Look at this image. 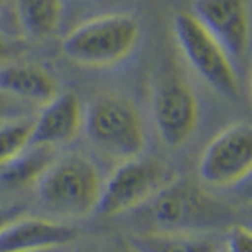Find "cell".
<instances>
[{
  "label": "cell",
  "mask_w": 252,
  "mask_h": 252,
  "mask_svg": "<svg viewBox=\"0 0 252 252\" xmlns=\"http://www.w3.org/2000/svg\"><path fill=\"white\" fill-rule=\"evenodd\" d=\"M102 178L92 159L82 155L55 158L36 181L39 203L54 216L82 218L96 210Z\"/></svg>",
  "instance_id": "6da1fadb"
},
{
  "label": "cell",
  "mask_w": 252,
  "mask_h": 252,
  "mask_svg": "<svg viewBox=\"0 0 252 252\" xmlns=\"http://www.w3.org/2000/svg\"><path fill=\"white\" fill-rule=\"evenodd\" d=\"M137 210L150 225L165 233L189 235L220 227L228 219L227 208L203 189L175 178Z\"/></svg>",
  "instance_id": "7a4b0ae2"
},
{
  "label": "cell",
  "mask_w": 252,
  "mask_h": 252,
  "mask_svg": "<svg viewBox=\"0 0 252 252\" xmlns=\"http://www.w3.org/2000/svg\"><path fill=\"white\" fill-rule=\"evenodd\" d=\"M139 35V22L131 14H102L74 27L62 39L60 49L77 65L110 66L134 51Z\"/></svg>",
  "instance_id": "3957f363"
},
{
  "label": "cell",
  "mask_w": 252,
  "mask_h": 252,
  "mask_svg": "<svg viewBox=\"0 0 252 252\" xmlns=\"http://www.w3.org/2000/svg\"><path fill=\"white\" fill-rule=\"evenodd\" d=\"M87 139L117 159L137 158L145 148V131L136 104L120 94L94 98L82 117Z\"/></svg>",
  "instance_id": "277c9868"
},
{
  "label": "cell",
  "mask_w": 252,
  "mask_h": 252,
  "mask_svg": "<svg viewBox=\"0 0 252 252\" xmlns=\"http://www.w3.org/2000/svg\"><path fill=\"white\" fill-rule=\"evenodd\" d=\"M173 33L188 63L211 89L230 98L238 94V74L232 59L192 13L180 11L175 16Z\"/></svg>",
  "instance_id": "5b68a950"
},
{
  "label": "cell",
  "mask_w": 252,
  "mask_h": 252,
  "mask_svg": "<svg viewBox=\"0 0 252 252\" xmlns=\"http://www.w3.org/2000/svg\"><path fill=\"white\" fill-rule=\"evenodd\" d=\"M173 180L165 164L153 158L123 161L102 183L96 210L102 216H117L142 207Z\"/></svg>",
  "instance_id": "8992f818"
},
{
  "label": "cell",
  "mask_w": 252,
  "mask_h": 252,
  "mask_svg": "<svg viewBox=\"0 0 252 252\" xmlns=\"http://www.w3.org/2000/svg\"><path fill=\"white\" fill-rule=\"evenodd\" d=\"M153 118L161 139L169 147H180L192 136L199 123V101L177 71H165L153 92Z\"/></svg>",
  "instance_id": "52a82bcc"
},
{
  "label": "cell",
  "mask_w": 252,
  "mask_h": 252,
  "mask_svg": "<svg viewBox=\"0 0 252 252\" xmlns=\"http://www.w3.org/2000/svg\"><path fill=\"white\" fill-rule=\"evenodd\" d=\"M252 169V128L248 123L227 126L203 150L199 175L211 186L240 183Z\"/></svg>",
  "instance_id": "ba28073f"
},
{
  "label": "cell",
  "mask_w": 252,
  "mask_h": 252,
  "mask_svg": "<svg viewBox=\"0 0 252 252\" xmlns=\"http://www.w3.org/2000/svg\"><path fill=\"white\" fill-rule=\"evenodd\" d=\"M192 14L232 60H244L249 51L248 0H194Z\"/></svg>",
  "instance_id": "9c48e42d"
},
{
  "label": "cell",
  "mask_w": 252,
  "mask_h": 252,
  "mask_svg": "<svg viewBox=\"0 0 252 252\" xmlns=\"http://www.w3.org/2000/svg\"><path fill=\"white\" fill-rule=\"evenodd\" d=\"M77 230L68 224L24 215L0 230V252H41L68 246Z\"/></svg>",
  "instance_id": "30bf717a"
},
{
  "label": "cell",
  "mask_w": 252,
  "mask_h": 252,
  "mask_svg": "<svg viewBox=\"0 0 252 252\" xmlns=\"http://www.w3.org/2000/svg\"><path fill=\"white\" fill-rule=\"evenodd\" d=\"M82 107L74 93L57 94L46 102L43 110L33 120L30 145L65 144L77 136L82 128Z\"/></svg>",
  "instance_id": "8fae6325"
},
{
  "label": "cell",
  "mask_w": 252,
  "mask_h": 252,
  "mask_svg": "<svg viewBox=\"0 0 252 252\" xmlns=\"http://www.w3.org/2000/svg\"><path fill=\"white\" fill-rule=\"evenodd\" d=\"M0 92L18 101L46 104L57 96V84L44 68L35 63L0 65Z\"/></svg>",
  "instance_id": "7c38bea8"
},
{
  "label": "cell",
  "mask_w": 252,
  "mask_h": 252,
  "mask_svg": "<svg viewBox=\"0 0 252 252\" xmlns=\"http://www.w3.org/2000/svg\"><path fill=\"white\" fill-rule=\"evenodd\" d=\"M55 150L49 145H29L11 161L0 165V186L21 189L36 185L43 173L55 161Z\"/></svg>",
  "instance_id": "4fadbf2b"
},
{
  "label": "cell",
  "mask_w": 252,
  "mask_h": 252,
  "mask_svg": "<svg viewBox=\"0 0 252 252\" xmlns=\"http://www.w3.org/2000/svg\"><path fill=\"white\" fill-rule=\"evenodd\" d=\"M16 13L24 30L44 38L57 32L62 19V0H14Z\"/></svg>",
  "instance_id": "5bb4252c"
},
{
  "label": "cell",
  "mask_w": 252,
  "mask_h": 252,
  "mask_svg": "<svg viewBox=\"0 0 252 252\" xmlns=\"http://www.w3.org/2000/svg\"><path fill=\"white\" fill-rule=\"evenodd\" d=\"M128 243L137 252H215V244L181 233L152 232L134 235Z\"/></svg>",
  "instance_id": "9a60e30c"
},
{
  "label": "cell",
  "mask_w": 252,
  "mask_h": 252,
  "mask_svg": "<svg viewBox=\"0 0 252 252\" xmlns=\"http://www.w3.org/2000/svg\"><path fill=\"white\" fill-rule=\"evenodd\" d=\"M33 120L26 117L0 123V165L11 161L30 145Z\"/></svg>",
  "instance_id": "2e32d148"
},
{
  "label": "cell",
  "mask_w": 252,
  "mask_h": 252,
  "mask_svg": "<svg viewBox=\"0 0 252 252\" xmlns=\"http://www.w3.org/2000/svg\"><path fill=\"white\" fill-rule=\"evenodd\" d=\"M227 252H252L251 230L243 225H233L227 235Z\"/></svg>",
  "instance_id": "e0dca14e"
},
{
  "label": "cell",
  "mask_w": 252,
  "mask_h": 252,
  "mask_svg": "<svg viewBox=\"0 0 252 252\" xmlns=\"http://www.w3.org/2000/svg\"><path fill=\"white\" fill-rule=\"evenodd\" d=\"M19 117L22 115L19 110L18 99H14L0 92V123L13 120V118H19Z\"/></svg>",
  "instance_id": "ac0fdd59"
},
{
  "label": "cell",
  "mask_w": 252,
  "mask_h": 252,
  "mask_svg": "<svg viewBox=\"0 0 252 252\" xmlns=\"http://www.w3.org/2000/svg\"><path fill=\"white\" fill-rule=\"evenodd\" d=\"M26 215V208L19 207V205H14V207H6V208H0V230L13 222L14 219H18L21 216Z\"/></svg>",
  "instance_id": "d6986e66"
},
{
  "label": "cell",
  "mask_w": 252,
  "mask_h": 252,
  "mask_svg": "<svg viewBox=\"0 0 252 252\" xmlns=\"http://www.w3.org/2000/svg\"><path fill=\"white\" fill-rule=\"evenodd\" d=\"M11 57V47L8 44L6 39L0 38V65L8 62V59Z\"/></svg>",
  "instance_id": "ffe728a7"
},
{
  "label": "cell",
  "mask_w": 252,
  "mask_h": 252,
  "mask_svg": "<svg viewBox=\"0 0 252 252\" xmlns=\"http://www.w3.org/2000/svg\"><path fill=\"white\" fill-rule=\"evenodd\" d=\"M110 252H137V251L134 249L128 241H120V243L115 244Z\"/></svg>",
  "instance_id": "44dd1931"
},
{
  "label": "cell",
  "mask_w": 252,
  "mask_h": 252,
  "mask_svg": "<svg viewBox=\"0 0 252 252\" xmlns=\"http://www.w3.org/2000/svg\"><path fill=\"white\" fill-rule=\"evenodd\" d=\"M74 252H89V251H85V249H77V251H74Z\"/></svg>",
  "instance_id": "7402d4cb"
},
{
  "label": "cell",
  "mask_w": 252,
  "mask_h": 252,
  "mask_svg": "<svg viewBox=\"0 0 252 252\" xmlns=\"http://www.w3.org/2000/svg\"><path fill=\"white\" fill-rule=\"evenodd\" d=\"M41 252H52V251H41Z\"/></svg>",
  "instance_id": "603a6c76"
},
{
  "label": "cell",
  "mask_w": 252,
  "mask_h": 252,
  "mask_svg": "<svg viewBox=\"0 0 252 252\" xmlns=\"http://www.w3.org/2000/svg\"><path fill=\"white\" fill-rule=\"evenodd\" d=\"M2 2H3V0H0V5H2Z\"/></svg>",
  "instance_id": "cb8c5ba5"
}]
</instances>
